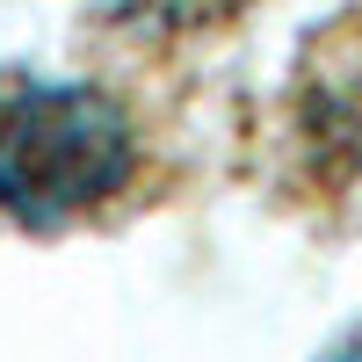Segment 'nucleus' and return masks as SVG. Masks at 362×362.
Wrapping results in <instances>:
<instances>
[{
    "instance_id": "obj_2",
    "label": "nucleus",
    "mask_w": 362,
    "mask_h": 362,
    "mask_svg": "<svg viewBox=\"0 0 362 362\" xmlns=\"http://www.w3.org/2000/svg\"><path fill=\"white\" fill-rule=\"evenodd\" d=\"M326 362H362V334H355V341H341V348L326 355Z\"/></svg>"
},
{
    "instance_id": "obj_1",
    "label": "nucleus",
    "mask_w": 362,
    "mask_h": 362,
    "mask_svg": "<svg viewBox=\"0 0 362 362\" xmlns=\"http://www.w3.org/2000/svg\"><path fill=\"white\" fill-rule=\"evenodd\" d=\"M138 167L131 116L102 87L0 73V210L22 225H58L109 203Z\"/></svg>"
}]
</instances>
